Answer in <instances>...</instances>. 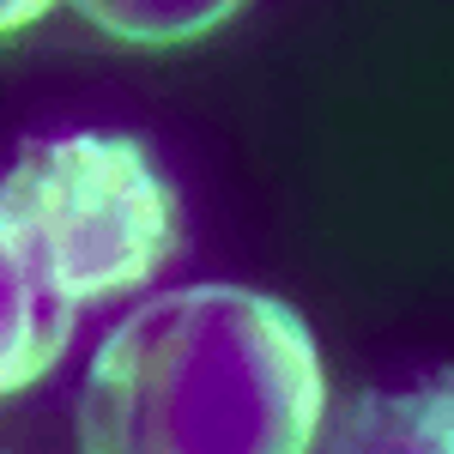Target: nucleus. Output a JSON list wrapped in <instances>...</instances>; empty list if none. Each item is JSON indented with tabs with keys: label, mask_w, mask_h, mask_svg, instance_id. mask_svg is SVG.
<instances>
[{
	"label": "nucleus",
	"mask_w": 454,
	"mask_h": 454,
	"mask_svg": "<svg viewBox=\"0 0 454 454\" xmlns=\"http://www.w3.org/2000/svg\"><path fill=\"white\" fill-rule=\"evenodd\" d=\"M327 382L303 315L248 285H176L109 327L79 387L85 454H309Z\"/></svg>",
	"instance_id": "1"
},
{
	"label": "nucleus",
	"mask_w": 454,
	"mask_h": 454,
	"mask_svg": "<svg viewBox=\"0 0 454 454\" xmlns=\"http://www.w3.org/2000/svg\"><path fill=\"white\" fill-rule=\"evenodd\" d=\"M176 194L134 134L19 140L0 188V394L19 400L79 315L158 273Z\"/></svg>",
	"instance_id": "2"
},
{
	"label": "nucleus",
	"mask_w": 454,
	"mask_h": 454,
	"mask_svg": "<svg viewBox=\"0 0 454 454\" xmlns=\"http://www.w3.org/2000/svg\"><path fill=\"white\" fill-rule=\"evenodd\" d=\"M321 454H454V370L346 400Z\"/></svg>",
	"instance_id": "3"
},
{
	"label": "nucleus",
	"mask_w": 454,
	"mask_h": 454,
	"mask_svg": "<svg viewBox=\"0 0 454 454\" xmlns=\"http://www.w3.org/2000/svg\"><path fill=\"white\" fill-rule=\"evenodd\" d=\"M104 31L128 36V43H176V36H200L212 25H224V19H237V6H207V0H194V6H85Z\"/></svg>",
	"instance_id": "4"
}]
</instances>
